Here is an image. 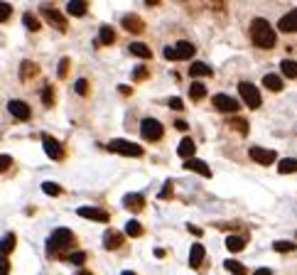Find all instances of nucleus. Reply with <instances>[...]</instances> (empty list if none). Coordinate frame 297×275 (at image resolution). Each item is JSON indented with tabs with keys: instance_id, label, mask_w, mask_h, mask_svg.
I'll use <instances>...</instances> for the list:
<instances>
[{
	"instance_id": "nucleus-21",
	"label": "nucleus",
	"mask_w": 297,
	"mask_h": 275,
	"mask_svg": "<svg viewBox=\"0 0 297 275\" xmlns=\"http://www.w3.org/2000/svg\"><path fill=\"white\" fill-rule=\"evenodd\" d=\"M128 52H130V54H135V57H140V59H150V57H152L150 47H148V44H143V42H133V44L128 47Z\"/></svg>"
},
{
	"instance_id": "nucleus-48",
	"label": "nucleus",
	"mask_w": 297,
	"mask_h": 275,
	"mask_svg": "<svg viewBox=\"0 0 297 275\" xmlns=\"http://www.w3.org/2000/svg\"><path fill=\"white\" fill-rule=\"evenodd\" d=\"M118 91L123 93V96H130V93H133V89H130V86H123V84H120V86H118Z\"/></svg>"
},
{
	"instance_id": "nucleus-54",
	"label": "nucleus",
	"mask_w": 297,
	"mask_h": 275,
	"mask_svg": "<svg viewBox=\"0 0 297 275\" xmlns=\"http://www.w3.org/2000/svg\"><path fill=\"white\" fill-rule=\"evenodd\" d=\"M123 275H135V273H130V271H123Z\"/></svg>"
},
{
	"instance_id": "nucleus-33",
	"label": "nucleus",
	"mask_w": 297,
	"mask_h": 275,
	"mask_svg": "<svg viewBox=\"0 0 297 275\" xmlns=\"http://www.w3.org/2000/svg\"><path fill=\"white\" fill-rule=\"evenodd\" d=\"M42 192H44V194H49V197H59L61 187H59V184H54V182H44V184H42Z\"/></svg>"
},
{
	"instance_id": "nucleus-31",
	"label": "nucleus",
	"mask_w": 297,
	"mask_h": 275,
	"mask_svg": "<svg viewBox=\"0 0 297 275\" xmlns=\"http://www.w3.org/2000/svg\"><path fill=\"white\" fill-rule=\"evenodd\" d=\"M224 266H226V271H229L231 275H246V266L238 263V261H226Z\"/></svg>"
},
{
	"instance_id": "nucleus-49",
	"label": "nucleus",
	"mask_w": 297,
	"mask_h": 275,
	"mask_svg": "<svg viewBox=\"0 0 297 275\" xmlns=\"http://www.w3.org/2000/svg\"><path fill=\"white\" fill-rule=\"evenodd\" d=\"M189 231H192V234H194V236H202V234H204V231H202V229H199V226H189Z\"/></svg>"
},
{
	"instance_id": "nucleus-26",
	"label": "nucleus",
	"mask_w": 297,
	"mask_h": 275,
	"mask_svg": "<svg viewBox=\"0 0 297 275\" xmlns=\"http://www.w3.org/2000/svg\"><path fill=\"white\" fill-rule=\"evenodd\" d=\"M280 71H283L288 79H295V76H297V61L283 59V61H280Z\"/></svg>"
},
{
	"instance_id": "nucleus-19",
	"label": "nucleus",
	"mask_w": 297,
	"mask_h": 275,
	"mask_svg": "<svg viewBox=\"0 0 297 275\" xmlns=\"http://www.w3.org/2000/svg\"><path fill=\"white\" fill-rule=\"evenodd\" d=\"M263 86H266L268 91H283V76H278V74H266V76H263Z\"/></svg>"
},
{
	"instance_id": "nucleus-27",
	"label": "nucleus",
	"mask_w": 297,
	"mask_h": 275,
	"mask_svg": "<svg viewBox=\"0 0 297 275\" xmlns=\"http://www.w3.org/2000/svg\"><path fill=\"white\" fill-rule=\"evenodd\" d=\"M125 234H128V236H133V239H138V236H143V226H140V221H135V219H130V221L125 224Z\"/></svg>"
},
{
	"instance_id": "nucleus-34",
	"label": "nucleus",
	"mask_w": 297,
	"mask_h": 275,
	"mask_svg": "<svg viewBox=\"0 0 297 275\" xmlns=\"http://www.w3.org/2000/svg\"><path fill=\"white\" fill-rule=\"evenodd\" d=\"M22 22H25V27H27V30H32V32L39 30V20H37V17H34L32 12H27V15L22 17Z\"/></svg>"
},
{
	"instance_id": "nucleus-38",
	"label": "nucleus",
	"mask_w": 297,
	"mask_h": 275,
	"mask_svg": "<svg viewBox=\"0 0 297 275\" xmlns=\"http://www.w3.org/2000/svg\"><path fill=\"white\" fill-rule=\"evenodd\" d=\"M74 89H76L79 96H86V93H89V81H86V79H79V81L74 84Z\"/></svg>"
},
{
	"instance_id": "nucleus-43",
	"label": "nucleus",
	"mask_w": 297,
	"mask_h": 275,
	"mask_svg": "<svg viewBox=\"0 0 297 275\" xmlns=\"http://www.w3.org/2000/svg\"><path fill=\"white\" fill-rule=\"evenodd\" d=\"M231 125H234L236 130H241V133H248V123L243 121V118H231Z\"/></svg>"
},
{
	"instance_id": "nucleus-37",
	"label": "nucleus",
	"mask_w": 297,
	"mask_h": 275,
	"mask_svg": "<svg viewBox=\"0 0 297 275\" xmlns=\"http://www.w3.org/2000/svg\"><path fill=\"white\" fill-rule=\"evenodd\" d=\"M84 261H86V253H84V251H76V253L69 256V263H74V266H81Z\"/></svg>"
},
{
	"instance_id": "nucleus-29",
	"label": "nucleus",
	"mask_w": 297,
	"mask_h": 275,
	"mask_svg": "<svg viewBox=\"0 0 297 275\" xmlns=\"http://www.w3.org/2000/svg\"><path fill=\"white\" fill-rule=\"evenodd\" d=\"M12 248H15V234H7V236L0 239V253H2V256H7Z\"/></svg>"
},
{
	"instance_id": "nucleus-16",
	"label": "nucleus",
	"mask_w": 297,
	"mask_h": 275,
	"mask_svg": "<svg viewBox=\"0 0 297 275\" xmlns=\"http://www.w3.org/2000/svg\"><path fill=\"white\" fill-rule=\"evenodd\" d=\"M123 204H125V209H130V212H140V209L145 207V197H143V194H128V197L123 199Z\"/></svg>"
},
{
	"instance_id": "nucleus-1",
	"label": "nucleus",
	"mask_w": 297,
	"mask_h": 275,
	"mask_svg": "<svg viewBox=\"0 0 297 275\" xmlns=\"http://www.w3.org/2000/svg\"><path fill=\"white\" fill-rule=\"evenodd\" d=\"M251 34H253L256 47H261V49H270L275 44V32H273V27L268 25V20H263V17H256L251 22Z\"/></svg>"
},
{
	"instance_id": "nucleus-14",
	"label": "nucleus",
	"mask_w": 297,
	"mask_h": 275,
	"mask_svg": "<svg viewBox=\"0 0 297 275\" xmlns=\"http://www.w3.org/2000/svg\"><path fill=\"white\" fill-rule=\"evenodd\" d=\"M278 27L283 32H297V10H290L288 15H283L280 22H278Z\"/></svg>"
},
{
	"instance_id": "nucleus-15",
	"label": "nucleus",
	"mask_w": 297,
	"mask_h": 275,
	"mask_svg": "<svg viewBox=\"0 0 297 275\" xmlns=\"http://www.w3.org/2000/svg\"><path fill=\"white\" fill-rule=\"evenodd\" d=\"M202 263H204V246L194 244L189 248V266H192V268H199Z\"/></svg>"
},
{
	"instance_id": "nucleus-8",
	"label": "nucleus",
	"mask_w": 297,
	"mask_h": 275,
	"mask_svg": "<svg viewBox=\"0 0 297 275\" xmlns=\"http://www.w3.org/2000/svg\"><path fill=\"white\" fill-rule=\"evenodd\" d=\"M7 111H10V116L17 118V121H27L32 113L30 106H27L25 101H10V103H7Z\"/></svg>"
},
{
	"instance_id": "nucleus-36",
	"label": "nucleus",
	"mask_w": 297,
	"mask_h": 275,
	"mask_svg": "<svg viewBox=\"0 0 297 275\" xmlns=\"http://www.w3.org/2000/svg\"><path fill=\"white\" fill-rule=\"evenodd\" d=\"M42 103H44L47 108H49V106L54 103V91H52L49 86H47V89H42Z\"/></svg>"
},
{
	"instance_id": "nucleus-10",
	"label": "nucleus",
	"mask_w": 297,
	"mask_h": 275,
	"mask_svg": "<svg viewBox=\"0 0 297 275\" xmlns=\"http://www.w3.org/2000/svg\"><path fill=\"white\" fill-rule=\"evenodd\" d=\"M76 214L81 216V219L98 221V224H106V221H108V212H103V209H96V207H81Z\"/></svg>"
},
{
	"instance_id": "nucleus-23",
	"label": "nucleus",
	"mask_w": 297,
	"mask_h": 275,
	"mask_svg": "<svg viewBox=\"0 0 297 275\" xmlns=\"http://www.w3.org/2000/svg\"><path fill=\"white\" fill-rule=\"evenodd\" d=\"M194 150H197V145L189 140V138H184L182 143H179V148H177V153L179 157H184V160H189V157H194Z\"/></svg>"
},
{
	"instance_id": "nucleus-20",
	"label": "nucleus",
	"mask_w": 297,
	"mask_h": 275,
	"mask_svg": "<svg viewBox=\"0 0 297 275\" xmlns=\"http://www.w3.org/2000/svg\"><path fill=\"white\" fill-rule=\"evenodd\" d=\"M175 52H177V59H189V57H194V44L192 42H177V47H175Z\"/></svg>"
},
{
	"instance_id": "nucleus-9",
	"label": "nucleus",
	"mask_w": 297,
	"mask_h": 275,
	"mask_svg": "<svg viewBox=\"0 0 297 275\" xmlns=\"http://www.w3.org/2000/svg\"><path fill=\"white\" fill-rule=\"evenodd\" d=\"M42 145H44V153L49 155L52 160H61V157H64L61 145L54 140V138H52V135H47V133H44V135H42Z\"/></svg>"
},
{
	"instance_id": "nucleus-5",
	"label": "nucleus",
	"mask_w": 297,
	"mask_h": 275,
	"mask_svg": "<svg viewBox=\"0 0 297 275\" xmlns=\"http://www.w3.org/2000/svg\"><path fill=\"white\" fill-rule=\"evenodd\" d=\"M238 93L243 96V101H246V106H248V108H258V106L263 103L261 93H258V89H256L253 84H246V81H241V84H238Z\"/></svg>"
},
{
	"instance_id": "nucleus-40",
	"label": "nucleus",
	"mask_w": 297,
	"mask_h": 275,
	"mask_svg": "<svg viewBox=\"0 0 297 275\" xmlns=\"http://www.w3.org/2000/svg\"><path fill=\"white\" fill-rule=\"evenodd\" d=\"M12 167V157L10 155H0V172H7Z\"/></svg>"
},
{
	"instance_id": "nucleus-47",
	"label": "nucleus",
	"mask_w": 297,
	"mask_h": 275,
	"mask_svg": "<svg viewBox=\"0 0 297 275\" xmlns=\"http://www.w3.org/2000/svg\"><path fill=\"white\" fill-rule=\"evenodd\" d=\"M170 108H175V111H182V108H184L182 98H177V96H175V98H170Z\"/></svg>"
},
{
	"instance_id": "nucleus-51",
	"label": "nucleus",
	"mask_w": 297,
	"mask_h": 275,
	"mask_svg": "<svg viewBox=\"0 0 297 275\" xmlns=\"http://www.w3.org/2000/svg\"><path fill=\"white\" fill-rule=\"evenodd\" d=\"M175 128H177V130H187V123H184V121H177V123H175Z\"/></svg>"
},
{
	"instance_id": "nucleus-46",
	"label": "nucleus",
	"mask_w": 297,
	"mask_h": 275,
	"mask_svg": "<svg viewBox=\"0 0 297 275\" xmlns=\"http://www.w3.org/2000/svg\"><path fill=\"white\" fill-rule=\"evenodd\" d=\"M172 194V182H165V187H162V192H160V199H167Z\"/></svg>"
},
{
	"instance_id": "nucleus-13",
	"label": "nucleus",
	"mask_w": 297,
	"mask_h": 275,
	"mask_svg": "<svg viewBox=\"0 0 297 275\" xmlns=\"http://www.w3.org/2000/svg\"><path fill=\"white\" fill-rule=\"evenodd\" d=\"M86 10H89V2H86V0H69V2H66V12H69L71 17H84Z\"/></svg>"
},
{
	"instance_id": "nucleus-42",
	"label": "nucleus",
	"mask_w": 297,
	"mask_h": 275,
	"mask_svg": "<svg viewBox=\"0 0 297 275\" xmlns=\"http://www.w3.org/2000/svg\"><path fill=\"white\" fill-rule=\"evenodd\" d=\"M66 74H69V59L64 57V59L59 61V69H57V76H59V79H64Z\"/></svg>"
},
{
	"instance_id": "nucleus-30",
	"label": "nucleus",
	"mask_w": 297,
	"mask_h": 275,
	"mask_svg": "<svg viewBox=\"0 0 297 275\" xmlns=\"http://www.w3.org/2000/svg\"><path fill=\"white\" fill-rule=\"evenodd\" d=\"M243 246H246V241H243L241 236H229V239H226V248H229L231 253H238V251H243Z\"/></svg>"
},
{
	"instance_id": "nucleus-17",
	"label": "nucleus",
	"mask_w": 297,
	"mask_h": 275,
	"mask_svg": "<svg viewBox=\"0 0 297 275\" xmlns=\"http://www.w3.org/2000/svg\"><path fill=\"white\" fill-rule=\"evenodd\" d=\"M120 244H123V236H120L118 231H106V236H103V246L108 248V251H116V248H120Z\"/></svg>"
},
{
	"instance_id": "nucleus-52",
	"label": "nucleus",
	"mask_w": 297,
	"mask_h": 275,
	"mask_svg": "<svg viewBox=\"0 0 297 275\" xmlns=\"http://www.w3.org/2000/svg\"><path fill=\"white\" fill-rule=\"evenodd\" d=\"M145 2H148V5H157L160 0H145Z\"/></svg>"
},
{
	"instance_id": "nucleus-3",
	"label": "nucleus",
	"mask_w": 297,
	"mask_h": 275,
	"mask_svg": "<svg viewBox=\"0 0 297 275\" xmlns=\"http://www.w3.org/2000/svg\"><path fill=\"white\" fill-rule=\"evenodd\" d=\"M162 133H165V128H162V123L155 121V118H143L140 123V135L150 140V143H157L160 138H162Z\"/></svg>"
},
{
	"instance_id": "nucleus-50",
	"label": "nucleus",
	"mask_w": 297,
	"mask_h": 275,
	"mask_svg": "<svg viewBox=\"0 0 297 275\" xmlns=\"http://www.w3.org/2000/svg\"><path fill=\"white\" fill-rule=\"evenodd\" d=\"M253 275H273V273H270L268 268H258V271H256V273H253Z\"/></svg>"
},
{
	"instance_id": "nucleus-7",
	"label": "nucleus",
	"mask_w": 297,
	"mask_h": 275,
	"mask_svg": "<svg viewBox=\"0 0 297 275\" xmlns=\"http://www.w3.org/2000/svg\"><path fill=\"white\" fill-rule=\"evenodd\" d=\"M39 12L44 15V20H47L52 27H57V30H66V17L61 15L59 10H54V7H49V5H42Z\"/></svg>"
},
{
	"instance_id": "nucleus-39",
	"label": "nucleus",
	"mask_w": 297,
	"mask_h": 275,
	"mask_svg": "<svg viewBox=\"0 0 297 275\" xmlns=\"http://www.w3.org/2000/svg\"><path fill=\"white\" fill-rule=\"evenodd\" d=\"M10 15H12V7H10L7 2H2V0H0V22H5Z\"/></svg>"
},
{
	"instance_id": "nucleus-28",
	"label": "nucleus",
	"mask_w": 297,
	"mask_h": 275,
	"mask_svg": "<svg viewBox=\"0 0 297 275\" xmlns=\"http://www.w3.org/2000/svg\"><path fill=\"white\" fill-rule=\"evenodd\" d=\"M39 69H37V64H32V61H22V66H20V79L25 81V79H30L34 76Z\"/></svg>"
},
{
	"instance_id": "nucleus-35",
	"label": "nucleus",
	"mask_w": 297,
	"mask_h": 275,
	"mask_svg": "<svg viewBox=\"0 0 297 275\" xmlns=\"http://www.w3.org/2000/svg\"><path fill=\"white\" fill-rule=\"evenodd\" d=\"M273 248H275L278 253H290V251H295V244H293V241H275Z\"/></svg>"
},
{
	"instance_id": "nucleus-44",
	"label": "nucleus",
	"mask_w": 297,
	"mask_h": 275,
	"mask_svg": "<svg viewBox=\"0 0 297 275\" xmlns=\"http://www.w3.org/2000/svg\"><path fill=\"white\" fill-rule=\"evenodd\" d=\"M162 54H165V59H167V61H175V59H177V52H175V47H165V49H162Z\"/></svg>"
},
{
	"instance_id": "nucleus-25",
	"label": "nucleus",
	"mask_w": 297,
	"mask_h": 275,
	"mask_svg": "<svg viewBox=\"0 0 297 275\" xmlns=\"http://www.w3.org/2000/svg\"><path fill=\"white\" fill-rule=\"evenodd\" d=\"M278 170H280L283 175H295L297 172V160L295 157H285V160H280V162H278Z\"/></svg>"
},
{
	"instance_id": "nucleus-2",
	"label": "nucleus",
	"mask_w": 297,
	"mask_h": 275,
	"mask_svg": "<svg viewBox=\"0 0 297 275\" xmlns=\"http://www.w3.org/2000/svg\"><path fill=\"white\" fill-rule=\"evenodd\" d=\"M71 244H74V234L69 229H57V231H52V236L47 241V253L49 256H59L61 251H66Z\"/></svg>"
},
{
	"instance_id": "nucleus-4",
	"label": "nucleus",
	"mask_w": 297,
	"mask_h": 275,
	"mask_svg": "<svg viewBox=\"0 0 297 275\" xmlns=\"http://www.w3.org/2000/svg\"><path fill=\"white\" fill-rule=\"evenodd\" d=\"M108 150L125 155V157H143V148L135 145V143H128V140H111L108 143Z\"/></svg>"
},
{
	"instance_id": "nucleus-45",
	"label": "nucleus",
	"mask_w": 297,
	"mask_h": 275,
	"mask_svg": "<svg viewBox=\"0 0 297 275\" xmlns=\"http://www.w3.org/2000/svg\"><path fill=\"white\" fill-rule=\"evenodd\" d=\"M10 273V263H7V258L0 253V275H7Z\"/></svg>"
},
{
	"instance_id": "nucleus-11",
	"label": "nucleus",
	"mask_w": 297,
	"mask_h": 275,
	"mask_svg": "<svg viewBox=\"0 0 297 275\" xmlns=\"http://www.w3.org/2000/svg\"><path fill=\"white\" fill-rule=\"evenodd\" d=\"M251 157L258 162V165H273L278 160L275 150H266V148H251Z\"/></svg>"
},
{
	"instance_id": "nucleus-32",
	"label": "nucleus",
	"mask_w": 297,
	"mask_h": 275,
	"mask_svg": "<svg viewBox=\"0 0 297 275\" xmlns=\"http://www.w3.org/2000/svg\"><path fill=\"white\" fill-rule=\"evenodd\" d=\"M204 93H207L204 84H192V86H189V96H192L194 101H202V98H204Z\"/></svg>"
},
{
	"instance_id": "nucleus-18",
	"label": "nucleus",
	"mask_w": 297,
	"mask_h": 275,
	"mask_svg": "<svg viewBox=\"0 0 297 275\" xmlns=\"http://www.w3.org/2000/svg\"><path fill=\"white\" fill-rule=\"evenodd\" d=\"M123 27L135 32V34H140V32H143V20H140L138 15H125V17H123Z\"/></svg>"
},
{
	"instance_id": "nucleus-22",
	"label": "nucleus",
	"mask_w": 297,
	"mask_h": 275,
	"mask_svg": "<svg viewBox=\"0 0 297 275\" xmlns=\"http://www.w3.org/2000/svg\"><path fill=\"white\" fill-rule=\"evenodd\" d=\"M116 42V32L111 25H101L98 30V44H113Z\"/></svg>"
},
{
	"instance_id": "nucleus-24",
	"label": "nucleus",
	"mask_w": 297,
	"mask_h": 275,
	"mask_svg": "<svg viewBox=\"0 0 297 275\" xmlns=\"http://www.w3.org/2000/svg\"><path fill=\"white\" fill-rule=\"evenodd\" d=\"M189 74H192V76H211L214 71H211V66L204 64V61H194V64L189 66Z\"/></svg>"
},
{
	"instance_id": "nucleus-53",
	"label": "nucleus",
	"mask_w": 297,
	"mask_h": 275,
	"mask_svg": "<svg viewBox=\"0 0 297 275\" xmlns=\"http://www.w3.org/2000/svg\"><path fill=\"white\" fill-rule=\"evenodd\" d=\"M76 275H91V273H89V271H79Z\"/></svg>"
},
{
	"instance_id": "nucleus-41",
	"label": "nucleus",
	"mask_w": 297,
	"mask_h": 275,
	"mask_svg": "<svg viewBox=\"0 0 297 275\" xmlns=\"http://www.w3.org/2000/svg\"><path fill=\"white\" fill-rule=\"evenodd\" d=\"M133 76H135V81H143V79H148V69L145 66H135L133 69Z\"/></svg>"
},
{
	"instance_id": "nucleus-6",
	"label": "nucleus",
	"mask_w": 297,
	"mask_h": 275,
	"mask_svg": "<svg viewBox=\"0 0 297 275\" xmlns=\"http://www.w3.org/2000/svg\"><path fill=\"white\" fill-rule=\"evenodd\" d=\"M214 108L216 111H221V113H238V101L236 98H231L229 93H216L214 96Z\"/></svg>"
},
{
	"instance_id": "nucleus-12",
	"label": "nucleus",
	"mask_w": 297,
	"mask_h": 275,
	"mask_svg": "<svg viewBox=\"0 0 297 275\" xmlns=\"http://www.w3.org/2000/svg\"><path fill=\"white\" fill-rule=\"evenodd\" d=\"M184 167L192 170V172H197V175H202V177H211V170H209V165L204 162V160L189 157V160H184Z\"/></svg>"
}]
</instances>
